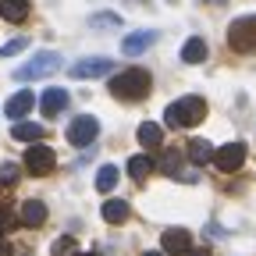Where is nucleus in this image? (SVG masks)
<instances>
[{
	"mask_svg": "<svg viewBox=\"0 0 256 256\" xmlns=\"http://www.w3.org/2000/svg\"><path fill=\"white\" fill-rule=\"evenodd\" d=\"M203 118H206L203 96H182V100L168 104V110H164V124H171V128H192Z\"/></svg>",
	"mask_w": 256,
	"mask_h": 256,
	"instance_id": "obj_1",
	"label": "nucleus"
},
{
	"mask_svg": "<svg viewBox=\"0 0 256 256\" xmlns=\"http://www.w3.org/2000/svg\"><path fill=\"white\" fill-rule=\"evenodd\" d=\"M214 164H217L224 174L238 171V168L246 164V146H242V142H228V146H220V150L214 153Z\"/></svg>",
	"mask_w": 256,
	"mask_h": 256,
	"instance_id": "obj_7",
	"label": "nucleus"
},
{
	"mask_svg": "<svg viewBox=\"0 0 256 256\" xmlns=\"http://www.w3.org/2000/svg\"><path fill=\"white\" fill-rule=\"evenodd\" d=\"M54 164H57V156H54L50 146L36 142V146H28V150H25V171H28V174H50Z\"/></svg>",
	"mask_w": 256,
	"mask_h": 256,
	"instance_id": "obj_5",
	"label": "nucleus"
},
{
	"mask_svg": "<svg viewBox=\"0 0 256 256\" xmlns=\"http://www.w3.org/2000/svg\"><path fill=\"white\" fill-rule=\"evenodd\" d=\"M118 100H146L150 96V75L139 72V68H128V72H118L107 86Z\"/></svg>",
	"mask_w": 256,
	"mask_h": 256,
	"instance_id": "obj_2",
	"label": "nucleus"
},
{
	"mask_svg": "<svg viewBox=\"0 0 256 256\" xmlns=\"http://www.w3.org/2000/svg\"><path fill=\"white\" fill-rule=\"evenodd\" d=\"M118 185V168H100V171H96V192H104V196H107V192Z\"/></svg>",
	"mask_w": 256,
	"mask_h": 256,
	"instance_id": "obj_21",
	"label": "nucleus"
},
{
	"mask_svg": "<svg viewBox=\"0 0 256 256\" xmlns=\"http://www.w3.org/2000/svg\"><path fill=\"white\" fill-rule=\"evenodd\" d=\"M25 46H28V40H25V36H18V40H11V43L0 46V57H14V54H22Z\"/></svg>",
	"mask_w": 256,
	"mask_h": 256,
	"instance_id": "obj_25",
	"label": "nucleus"
},
{
	"mask_svg": "<svg viewBox=\"0 0 256 256\" xmlns=\"http://www.w3.org/2000/svg\"><path fill=\"white\" fill-rule=\"evenodd\" d=\"M11 136L18 139V142H43V136H46V128L43 124H36V121H18L14 128H11Z\"/></svg>",
	"mask_w": 256,
	"mask_h": 256,
	"instance_id": "obj_13",
	"label": "nucleus"
},
{
	"mask_svg": "<svg viewBox=\"0 0 256 256\" xmlns=\"http://www.w3.org/2000/svg\"><path fill=\"white\" fill-rule=\"evenodd\" d=\"M18 164H4V168H0V185H14L18 182Z\"/></svg>",
	"mask_w": 256,
	"mask_h": 256,
	"instance_id": "obj_26",
	"label": "nucleus"
},
{
	"mask_svg": "<svg viewBox=\"0 0 256 256\" xmlns=\"http://www.w3.org/2000/svg\"><path fill=\"white\" fill-rule=\"evenodd\" d=\"M160 246H164L168 256H185V252H192V232H185V228H168L164 235H160Z\"/></svg>",
	"mask_w": 256,
	"mask_h": 256,
	"instance_id": "obj_9",
	"label": "nucleus"
},
{
	"mask_svg": "<svg viewBox=\"0 0 256 256\" xmlns=\"http://www.w3.org/2000/svg\"><path fill=\"white\" fill-rule=\"evenodd\" d=\"M139 142L142 146H160L164 142V128H160L156 121H142L139 124Z\"/></svg>",
	"mask_w": 256,
	"mask_h": 256,
	"instance_id": "obj_19",
	"label": "nucleus"
},
{
	"mask_svg": "<svg viewBox=\"0 0 256 256\" xmlns=\"http://www.w3.org/2000/svg\"><path fill=\"white\" fill-rule=\"evenodd\" d=\"M32 107H36V96H32L28 89H22V92H14L11 100L4 104V114H8V118H14V124H18V118H25Z\"/></svg>",
	"mask_w": 256,
	"mask_h": 256,
	"instance_id": "obj_11",
	"label": "nucleus"
},
{
	"mask_svg": "<svg viewBox=\"0 0 256 256\" xmlns=\"http://www.w3.org/2000/svg\"><path fill=\"white\" fill-rule=\"evenodd\" d=\"M100 214H104L107 224H124L128 217H132V206H128V200H107L100 206Z\"/></svg>",
	"mask_w": 256,
	"mask_h": 256,
	"instance_id": "obj_14",
	"label": "nucleus"
},
{
	"mask_svg": "<svg viewBox=\"0 0 256 256\" xmlns=\"http://www.w3.org/2000/svg\"><path fill=\"white\" fill-rule=\"evenodd\" d=\"M164 171L174 174V178H182V153H178V150H171V153L164 156Z\"/></svg>",
	"mask_w": 256,
	"mask_h": 256,
	"instance_id": "obj_24",
	"label": "nucleus"
},
{
	"mask_svg": "<svg viewBox=\"0 0 256 256\" xmlns=\"http://www.w3.org/2000/svg\"><path fill=\"white\" fill-rule=\"evenodd\" d=\"M182 60H185V64H203V60H206V43H203L200 36L185 40V46H182Z\"/></svg>",
	"mask_w": 256,
	"mask_h": 256,
	"instance_id": "obj_16",
	"label": "nucleus"
},
{
	"mask_svg": "<svg viewBox=\"0 0 256 256\" xmlns=\"http://www.w3.org/2000/svg\"><path fill=\"white\" fill-rule=\"evenodd\" d=\"M64 107H68V92H64V89H46V92H43V100H40V110H43L46 118L60 114Z\"/></svg>",
	"mask_w": 256,
	"mask_h": 256,
	"instance_id": "obj_15",
	"label": "nucleus"
},
{
	"mask_svg": "<svg viewBox=\"0 0 256 256\" xmlns=\"http://www.w3.org/2000/svg\"><path fill=\"white\" fill-rule=\"evenodd\" d=\"M156 36H160V32H136V36H124L121 40V54L124 57H139L142 50H150L156 43Z\"/></svg>",
	"mask_w": 256,
	"mask_h": 256,
	"instance_id": "obj_10",
	"label": "nucleus"
},
{
	"mask_svg": "<svg viewBox=\"0 0 256 256\" xmlns=\"http://www.w3.org/2000/svg\"><path fill=\"white\" fill-rule=\"evenodd\" d=\"M217 4H224V0H217Z\"/></svg>",
	"mask_w": 256,
	"mask_h": 256,
	"instance_id": "obj_32",
	"label": "nucleus"
},
{
	"mask_svg": "<svg viewBox=\"0 0 256 256\" xmlns=\"http://www.w3.org/2000/svg\"><path fill=\"white\" fill-rule=\"evenodd\" d=\"M192 256H210V252H206V249H196V252H192Z\"/></svg>",
	"mask_w": 256,
	"mask_h": 256,
	"instance_id": "obj_29",
	"label": "nucleus"
},
{
	"mask_svg": "<svg viewBox=\"0 0 256 256\" xmlns=\"http://www.w3.org/2000/svg\"><path fill=\"white\" fill-rule=\"evenodd\" d=\"M228 43L238 54H256V14H242L228 25Z\"/></svg>",
	"mask_w": 256,
	"mask_h": 256,
	"instance_id": "obj_4",
	"label": "nucleus"
},
{
	"mask_svg": "<svg viewBox=\"0 0 256 256\" xmlns=\"http://www.w3.org/2000/svg\"><path fill=\"white\" fill-rule=\"evenodd\" d=\"M96 136H100V121H96V118H75L72 124H68V142L72 146H89Z\"/></svg>",
	"mask_w": 256,
	"mask_h": 256,
	"instance_id": "obj_6",
	"label": "nucleus"
},
{
	"mask_svg": "<svg viewBox=\"0 0 256 256\" xmlns=\"http://www.w3.org/2000/svg\"><path fill=\"white\" fill-rule=\"evenodd\" d=\"M110 68H114V64H110L107 57H89V60L72 64L68 75H72V78H104V75H110Z\"/></svg>",
	"mask_w": 256,
	"mask_h": 256,
	"instance_id": "obj_8",
	"label": "nucleus"
},
{
	"mask_svg": "<svg viewBox=\"0 0 256 256\" xmlns=\"http://www.w3.org/2000/svg\"><path fill=\"white\" fill-rule=\"evenodd\" d=\"M214 153H217V150H214L206 139H192V142H188V160H192V164H210Z\"/></svg>",
	"mask_w": 256,
	"mask_h": 256,
	"instance_id": "obj_18",
	"label": "nucleus"
},
{
	"mask_svg": "<svg viewBox=\"0 0 256 256\" xmlns=\"http://www.w3.org/2000/svg\"><path fill=\"white\" fill-rule=\"evenodd\" d=\"M14 224H18V214L8 203H0V238H4L8 232H14Z\"/></svg>",
	"mask_w": 256,
	"mask_h": 256,
	"instance_id": "obj_23",
	"label": "nucleus"
},
{
	"mask_svg": "<svg viewBox=\"0 0 256 256\" xmlns=\"http://www.w3.org/2000/svg\"><path fill=\"white\" fill-rule=\"evenodd\" d=\"M78 256H92V252H78Z\"/></svg>",
	"mask_w": 256,
	"mask_h": 256,
	"instance_id": "obj_31",
	"label": "nucleus"
},
{
	"mask_svg": "<svg viewBox=\"0 0 256 256\" xmlns=\"http://www.w3.org/2000/svg\"><path fill=\"white\" fill-rule=\"evenodd\" d=\"M18 220H22V224H28V228H40V224L46 220V203H40V200H28V203H22Z\"/></svg>",
	"mask_w": 256,
	"mask_h": 256,
	"instance_id": "obj_12",
	"label": "nucleus"
},
{
	"mask_svg": "<svg viewBox=\"0 0 256 256\" xmlns=\"http://www.w3.org/2000/svg\"><path fill=\"white\" fill-rule=\"evenodd\" d=\"M0 256H11V242L8 238H0Z\"/></svg>",
	"mask_w": 256,
	"mask_h": 256,
	"instance_id": "obj_28",
	"label": "nucleus"
},
{
	"mask_svg": "<svg viewBox=\"0 0 256 256\" xmlns=\"http://www.w3.org/2000/svg\"><path fill=\"white\" fill-rule=\"evenodd\" d=\"M142 256H164V252H142Z\"/></svg>",
	"mask_w": 256,
	"mask_h": 256,
	"instance_id": "obj_30",
	"label": "nucleus"
},
{
	"mask_svg": "<svg viewBox=\"0 0 256 256\" xmlns=\"http://www.w3.org/2000/svg\"><path fill=\"white\" fill-rule=\"evenodd\" d=\"M0 14H4L8 22H25L28 18V0H0Z\"/></svg>",
	"mask_w": 256,
	"mask_h": 256,
	"instance_id": "obj_17",
	"label": "nucleus"
},
{
	"mask_svg": "<svg viewBox=\"0 0 256 256\" xmlns=\"http://www.w3.org/2000/svg\"><path fill=\"white\" fill-rule=\"evenodd\" d=\"M89 25H96V28H100V25H121V18L118 14H92Z\"/></svg>",
	"mask_w": 256,
	"mask_h": 256,
	"instance_id": "obj_27",
	"label": "nucleus"
},
{
	"mask_svg": "<svg viewBox=\"0 0 256 256\" xmlns=\"http://www.w3.org/2000/svg\"><path fill=\"white\" fill-rule=\"evenodd\" d=\"M50 256H78V246H75V238H72V235L57 238V242L50 246Z\"/></svg>",
	"mask_w": 256,
	"mask_h": 256,
	"instance_id": "obj_22",
	"label": "nucleus"
},
{
	"mask_svg": "<svg viewBox=\"0 0 256 256\" xmlns=\"http://www.w3.org/2000/svg\"><path fill=\"white\" fill-rule=\"evenodd\" d=\"M60 68V57L54 50H40V54H32V60H25L22 68H14V78L18 82H32V78H46Z\"/></svg>",
	"mask_w": 256,
	"mask_h": 256,
	"instance_id": "obj_3",
	"label": "nucleus"
},
{
	"mask_svg": "<svg viewBox=\"0 0 256 256\" xmlns=\"http://www.w3.org/2000/svg\"><path fill=\"white\" fill-rule=\"evenodd\" d=\"M150 171H153V160H150L146 153H139V156L128 160V174H132L136 182H146V178H150Z\"/></svg>",
	"mask_w": 256,
	"mask_h": 256,
	"instance_id": "obj_20",
	"label": "nucleus"
}]
</instances>
